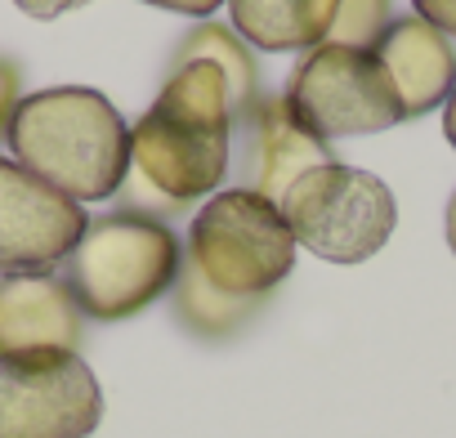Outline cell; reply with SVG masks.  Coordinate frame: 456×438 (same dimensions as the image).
<instances>
[{"mask_svg":"<svg viewBox=\"0 0 456 438\" xmlns=\"http://www.w3.org/2000/svg\"><path fill=\"white\" fill-rule=\"evenodd\" d=\"M130 166L183 210L219 192L233 166V99L210 63L170 68L152 108L130 126Z\"/></svg>","mask_w":456,"mask_h":438,"instance_id":"6da1fadb","label":"cell"},{"mask_svg":"<svg viewBox=\"0 0 456 438\" xmlns=\"http://www.w3.org/2000/svg\"><path fill=\"white\" fill-rule=\"evenodd\" d=\"M10 152L72 201L117 197L130 170V126L90 85H50L19 99Z\"/></svg>","mask_w":456,"mask_h":438,"instance_id":"7a4b0ae2","label":"cell"},{"mask_svg":"<svg viewBox=\"0 0 456 438\" xmlns=\"http://www.w3.org/2000/svg\"><path fill=\"white\" fill-rule=\"evenodd\" d=\"M183 269V242L170 224L134 210H108L90 219L86 238L63 264V278L94 322H126L175 291Z\"/></svg>","mask_w":456,"mask_h":438,"instance_id":"3957f363","label":"cell"},{"mask_svg":"<svg viewBox=\"0 0 456 438\" xmlns=\"http://www.w3.org/2000/svg\"><path fill=\"white\" fill-rule=\"evenodd\" d=\"M183 260L228 296L273 300L296 269V233L278 201L251 188H219L192 215Z\"/></svg>","mask_w":456,"mask_h":438,"instance_id":"277c9868","label":"cell"},{"mask_svg":"<svg viewBox=\"0 0 456 438\" xmlns=\"http://www.w3.org/2000/svg\"><path fill=\"white\" fill-rule=\"evenodd\" d=\"M282 215L296 233V247L327 264H362L394 238L398 201L380 174L331 161L291 183Z\"/></svg>","mask_w":456,"mask_h":438,"instance_id":"5b68a950","label":"cell"},{"mask_svg":"<svg viewBox=\"0 0 456 438\" xmlns=\"http://www.w3.org/2000/svg\"><path fill=\"white\" fill-rule=\"evenodd\" d=\"M287 103L296 121L331 143V139H358V134H380L403 121L398 94L371 50H349V45H314L291 81H287Z\"/></svg>","mask_w":456,"mask_h":438,"instance_id":"8992f818","label":"cell"},{"mask_svg":"<svg viewBox=\"0 0 456 438\" xmlns=\"http://www.w3.org/2000/svg\"><path fill=\"white\" fill-rule=\"evenodd\" d=\"M99 420L103 389L81 353L0 358V438H90Z\"/></svg>","mask_w":456,"mask_h":438,"instance_id":"52a82bcc","label":"cell"},{"mask_svg":"<svg viewBox=\"0 0 456 438\" xmlns=\"http://www.w3.org/2000/svg\"><path fill=\"white\" fill-rule=\"evenodd\" d=\"M90 229V215L68 192L0 157V278L54 273Z\"/></svg>","mask_w":456,"mask_h":438,"instance_id":"ba28073f","label":"cell"},{"mask_svg":"<svg viewBox=\"0 0 456 438\" xmlns=\"http://www.w3.org/2000/svg\"><path fill=\"white\" fill-rule=\"evenodd\" d=\"M233 134H238V174H242L238 188H251V192H260L278 206H282V197L291 192L296 179L336 161L331 143L314 139L296 121L287 94L265 90L256 103H247L233 117Z\"/></svg>","mask_w":456,"mask_h":438,"instance_id":"9c48e42d","label":"cell"},{"mask_svg":"<svg viewBox=\"0 0 456 438\" xmlns=\"http://www.w3.org/2000/svg\"><path fill=\"white\" fill-rule=\"evenodd\" d=\"M86 313L63 273L0 278V358L81 353Z\"/></svg>","mask_w":456,"mask_h":438,"instance_id":"30bf717a","label":"cell"},{"mask_svg":"<svg viewBox=\"0 0 456 438\" xmlns=\"http://www.w3.org/2000/svg\"><path fill=\"white\" fill-rule=\"evenodd\" d=\"M371 54L380 59V68L398 94L403 121L443 108L456 90V41L443 36L434 23H425L416 10L398 14Z\"/></svg>","mask_w":456,"mask_h":438,"instance_id":"8fae6325","label":"cell"},{"mask_svg":"<svg viewBox=\"0 0 456 438\" xmlns=\"http://www.w3.org/2000/svg\"><path fill=\"white\" fill-rule=\"evenodd\" d=\"M340 0H228L233 32L269 54L314 50L331 36Z\"/></svg>","mask_w":456,"mask_h":438,"instance_id":"7c38bea8","label":"cell"},{"mask_svg":"<svg viewBox=\"0 0 456 438\" xmlns=\"http://www.w3.org/2000/svg\"><path fill=\"white\" fill-rule=\"evenodd\" d=\"M269 300H242V296H228L219 287H210L197 264L183 260L179 269V282L170 291V309H175V322L192 336V340H206V345H224L242 336L260 313H265Z\"/></svg>","mask_w":456,"mask_h":438,"instance_id":"4fadbf2b","label":"cell"},{"mask_svg":"<svg viewBox=\"0 0 456 438\" xmlns=\"http://www.w3.org/2000/svg\"><path fill=\"white\" fill-rule=\"evenodd\" d=\"M183 63H210L224 81H228V99H233V117L256 103L265 90H260V63L251 54V45L228 28V23H197L192 32H183V41L175 45V59L170 68H183Z\"/></svg>","mask_w":456,"mask_h":438,"instance_id":"5bb4252c","label":"cell"},{"mask_svg":"<svg viewBox=\"0 0 456 438\" xmlns=\"http://www.w3.org/2000/svg\"><path fill=\"white\" fill-rule=\"evenodd\" d=\"M394 0H340L336 23H331V45H349V50H376V41L389 32L394 23Z\"/></svg>","mask_w":456,"mask_h":438,"instance_id":"9a60e30c","label":"cell"},{"mask_svg":"<svg viewBox=\"0 0 456 438\" xmlns=\"http://www.w3.org/2000/svg\"><path fill=\"white\" fill-rule=\"evenodd\" d=\"M19 99H23V68L14 59H0V139L10 134Z\"/></svg>","mask_w":456,"mask_h":438,"instance_id":"2e32d148","label":"cell"},{"mask_svg":"<svg viewBox=\"0 0 456 438\" xmlns=\"http://www.w3.org/2000/svg\"><path fill=\"white\" fill-rule=\"evenodd\" d=\"M411 5H416V14L425 23H434L443 36L456 41V0H411Z\"/></svg>","mask_w":456,"mask_h":438,"instance_id":"e0dca14e","label":"cell"},{"mask_svg":"<svg viewBox=\"0 0 456 438\" xmlns=\"http://www.w3.org/2000/svg\"><path fill=\"white\" fill-rule=\"evenodd\" d=\"M14 5H19L28 19H41V23H50V19H63V14H72V10L90 5V0H14Z\"/></svg>","mask_w":456,"mask_h":438,"instance_id":"ac0fdd59","label":"cell"},{"mask_svg":"<svg viewBox=\"0 0 456 438\" xmlns=\"http://www.w3.org/2000/svg\"><path fill=\"white\" fill-rule=\"evenodd\" d=\"M143 5L175 10V14H188V19H210L219 5H228V0H143Z\"/></svg>","mask_w":456,"mask_h":438,"instance_id":"d6986e66","label":"cell"},{"mask_svg":"<svg viewBox=\"0 0 456 438\" xmlns=\"http://www.w3.org/2000/svg\"><path fill=\"white\" fill-rule=\"evenodd\" d=\"M443 134H447V143L456 148V90H452V99L443 103Z\"/></svg>","mask_w":456,"mask_h":438,"instance_id":"ffe728a7","label":"cell"},{"mask_svg":"<svg viewBox=\"0 0 456 438\" xmlns=\"http://www.w3.org/2000/svg\"><path fill=\"white\" fill-rule=\"evenodd\" d=\"M443 233H447V247H452V256H456V192H452L447 215H443Z\"/></svg>","mask_w":456,"mask_h":438,"instance_id":"44dd1931","label":"cell"}]
</instances>
